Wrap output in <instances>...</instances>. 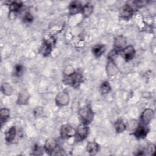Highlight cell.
Returning a JSON list of instances; mask_svg holds the SVG:
<instances>
[{
	"mask_svg": "<svg viewBox=\"0 0 156 156\" xmlns=\"http://www.w3.org/2000/svg\"><path fill=\"white\" fill-rule=\"evenodd\" d=\"M79 114L82 123L85 124L90 123L93 119V113L89 105H86L81 108L79 111Z\"/></svg>",
	"mask_w": 156,
	"mask_h": 156,
	"instance_id": "1",
	"label": "cell"
},
{
	"mask_svg": "<svg viewBox=\"0 0 156 156\" xmlns=\"http://www.w3.org/2000/svg\"><path fill=\"white\" fill-rule=\"evenodd\" d=\"M82 76L79 73H73L66 76L64 78V82L73 87H77L82 81Z\"/></svg>",
	"mask_w": 156,
	"mask_h": 156,
	"instance_id": "2",
	"label": "cell"
},
{
	"mask_svg": "<svg viewBox=\"0 0 156 156\" xmlns=\"http://www.w3.org/2000/svg\"><path fill=\"white\" fill-rule=\"evenodd\" d=\"M53 44H54L53 38H50L49 39H48V40H46V39L44 40L40 49L41 52L43 54L44 56H47L50 54L52 50V47Z\"/></svg>",
	"mask_w": 156,
	"mask_h": 156,
	"instance_id": "3",
	"label": "cell"
},
{
	"mask_svg": "<svg viewBox=\"0 0 156 156\" xmlns=\"http://www.w3.org/2000/svg\"><path fill=\"white\" fill-rule=\"evenodd\" d=\"M76 133L74 129L69 124H64L60 129V135L62 138H68L73 136Z\"/></svg>",
	"mask_w": 156,
	"mask_h": 156,
	"instance_id": "4",
	"label": "cell"
},
{
	"mask_svg": "<svg viewBox=\"0 0 156 156\" xmlns=\"http://www.w3.org/2000/svg\"><path fill=\"white\" fill-rule=\"evenodd\" d=\"M133 13V9L129 4H126L121 8L119 15L122 18L129 19Z\"/></svg>",
	"mask_w": 156,
	"mask_h": 156,
	"instance_id": "5",
	"label": "cell"
},
{
	"mask_svg": "<svg viewBox=\"0 0 156 156\" xmlns=\"http://www.w3.org/2000/svg\"><path fill=\"white\" fill-rule=\"evenodd\" d=\"M88 134V127L87 126V124L83 123L79 125L77 131L76 135L79 138V140H83L87 137Z\"/></svg>",
	"mask_w": 156,
	"mask_h": 156,
	"instance_id": "6",
	"label": "cell"
},
{
	"mask_svg": "<svg viewBox=\"0 0 156 156\" xmlns=\"http://www.w3.org/2000/svg\"><path fill=\"white\" fill-rule=\"evenodd\" d=\"M56 103L58 105H66L69 102V95L66 92L60 93L56 97Z\"/></svg>",
	"mask_w": 156,
	"mask_h": 156,
	"instance_id": "7",
	"label": "cell"
},
{
	"mask_svg": "<svg viewBox=\"0 0 156 156\" xmlns=\"http://www.w3.org/2000/svg\"><path fill=\"white\" fill-rule=\"evenodd\" d=\"M154 112L151 109H146L142 113L141 120L143 124H148L154 117Z\"/></svg>",
	"mask_w": 156,
	"mask_h": 156,
	"instance_id": "8",
	"label": "cell"
},
{
	"mask_svg": "<svg viewBox=\"0 0 156 156\" xmlns=\"http://www.w3.org/2000/svg\"><path fill=\"white\" fill-rule=\"evenodd\" d=\"M149 132L148 128L143 125H140L138 127L136 130L134 132L133 135L138 138H143L147 135Z\"/></svg>",
	"mask_w": 156,
	"mask_h": 156,
	"instance_id": "9",
	"label": "cell"
},
{
	"mask_svg": "<svg viewBox=\"0 0 156 156\" xmlns=\"http://www.w3.org/2000/svg\"><path fill=\"white\" fill-rule=\"evenodd\" d=\"M122 52L126 60L129 61L132 59L134 57L135 51L132 46H128L122 49Z\"/></svg>",
	"mask_w": 156,
	"mask_h": 156,
	"instance_id": "10",
	"label": "cell"
},
{
	"mask_svg": "<svg viewBox=\"0 0 156 156\" xmlns=\"http://www.w3.org/2000/svg\"><path fill=\"white\" fill-rule=\"evenodd\" d=\"M82 4L79 1H73L70 3L69 6V13L71 15H74L79 12L82 9Z\"/></svg>",
	"mask_w": 156,
	"mask_h": 156,
	"instance_id": "11",
	"label": "cell"
},
{
	"mask_svg": "<svg viewBox=\"0 0 156 156\" xmlns=\"http://www.w3.org/2000/svg\"><path fill=\"white\" fill-rule=\"evenodd\" d=\"M57 142L55 140L52 138H49L48 139L44 144V149L48 152H53L55 148L57 147Z\"/></svg>",
	"mask_w": 156,
	"mask_h": 156,
	"instance_id": "12",
	"label": "cell"
},
{
	"mask_svg": "<svg viewBox=\"0 0 156 156\" xmlns=\"http://www.w3.org/2000/svg\"><path fill=\"white\" fill-rule=\"evenodd\" d=\"M126 38L122 36V35H119L118 36L114 42V45L115 49H121L123 48V47L126 45Z\"/></svg>",
	"mask_w": 156,
	"mask_h": 156,
	"instance_id": "13",
	"label": "cell"
},
{
	"mask_svg": "<svg viewBox=\"0 0 156 156\" xmlns=\"http://www.w3.org/2000/svg\"><path fill=\"white\" fill-rule=\"evenodd\" d=\"M16 128L15 126L10 127L5 133V139L7 142L12 141L16 135Z\"/></svg>",
	"mask_w": 156,
	"mask_h": 156,
	"instance_id": "14",
	"label": "cell"
},
{
	"mask_svg": "<svg viewBox=\"0 0 156 156\" xmlns=\"http://www.w3.org/2000/svg\"><path fill=\"white\" fill-rule=\"evenodd\" d=\"M105 48L103 44H96L92 48V52L96 57H100L105 51Z\"/></svg>",
	"mask_w": 156,
	"mask_h": 156,
	"instance_id": "15",
	"label": "cell"
},
{
	"mask_svg": "<svg viewBox=\"0 0 156 156\" xmlns=\"http://www.w3.org/2000/svg\"><path fill=\"white\" fill-rule=\"evenodd\" d=\"M29 98V95L26 90L22 91L18 95V103L20 104H26Z\"/></svg>",
	"mask_w": 156,
	"mask_h": 156,
	"instance_id": "16",
	"label": "cell"
},
{
	"mask_svg": "<svg viewBox=\"0 0 156 156\" xmlns=\"http://www.w3.org/2000/svg\"><path fill=\"white\" fill-rule=\"evenodd\" d=\"M98 144L95 142H88L87 144V151L91 154H95L98 151Z\"/></svg>",
	"mask_w": 156,
	"mask_h": 156,
	"instance_id": "17",
	"label": "cell"
},
{
	"mask_svg": "<svg viewBox=\"0 0 156 156\" xmlns=\"http://www.w3.org/2000/svg\"><path fill=\"white\" fill-rule=\"evenodd\" d=\"M93 7L91 5V4L90 2L85 4L82 7V13L85 16H89L93 12Z\"/></svg>",
	"mask_w": 156,
	"mask_h": 156,
	"instance_id": "18",
	"label": "cell"
},
{
	"mask_svg": "<svg viewBox=\"0 0 156 156\" xmlns=\"http://www.w3.org/2000/svg\"><path fill=\"white\" fill-rule=\"evenodd\" d=\"M117 68H118L115 64V63H113L112 60L110 61L107 66V71L108 72V74L110 76L115 75L118 71Z\"/></svg>",
	"mask_w": 156,
	"mask_h": 156,
	"instance_id": "19",
	"label": "cell"
},
{
	"mask_svg": "<svg viewBox=\"0 0 156 156\" xmlns=\"http://www.w3.org/2000/svg\"><path fill=\"white\" fill-rule=\"evenodd\" d=\"M10 112L9 110L5 108H1L0 110V121L1 126L3 124L4 122L7 120V119L9 117Z\"/></svg>",
	"mask_w": 156,
	"mask_h": 156,
	"instance_id": "20",
	"label": "cell"
},
{
	"mask_svg": "<svg viewBox=\"0 0 156 156\" xmlns=\"http://www.w3.org/2000/svg\"><path fill=\"white\" fill-rule=\"evenodd\" d=\"M1 91L5 95L9 96L12 93L13 90L12 86L8 82H5L1 86Z\"/></svg>",
	"mask_w": 156,
	"mask_h": 156,
	"instance_id": "21",
	"label": "cell"
},
{
	"mask_svg": "<svg viewBox=\"0 0 156 156\" xmlns=\"http://www.w3.org/2000/svg\"><path fill=\"white\" fill-rule=\"evenodd\" d=\"M115 127L117 132H122L126 129V125L121 119H118L115 122Z\"/></svg>",
	"mask_w": 156,
	"mask_h": 156,
	"instance_id": "22",
	"label": "cell"
},
{
	"mask_svg": "<svg viewBox=\"0 0 156 156\" xmlns=\"http://www.w3.org/2000/svg\"><path fill=\"white\" fill-rule=\"evenodd\" d=\"M21 6H22V4L20 2H13L10 4L9 9L12 12H17L20 10Z\"/></svg>",
	"mask_w": 156,
	"mask_h": 156,
	"instance_id": "23",
	"label": "cell"
},
{
	"mask_svg": "<svg viewBox=\"0 0 156 156\" xmlns=\"http://www.w3.org/2000/svg\"><path fill=\"white\" fill-rule=\"evenodd\" d=\"M110 90V86L108 82H104L100 87V91L102 94L108 93Z\"/></svg>",
	"mask_w": 156,
	"mask_h": 156,
	"instance_id": "24",
	"label": "cell"
},
{
	"mask_svg": "<svg viewBox=\"0 0 156 156\" xmlns=\"http://www.w3.org/2000/svg\"><path fill=\"white\" fill-rule=\"evenodd\" d=\"M15 74L17 75V76H20V74L22 72V70H23V68L21 66V65H18L15 66Z\"/></svg>",
	"mask_w": 156,
	"mask_h": 156,
	"instance_id": "25",
	"label": "cell"
},
{
	"mask_svg": "<svg viewBox=\"0 0 156 156\" xmlns=\"http://www.w3.org/2000/svg\"><path fill=\"white\" fill-rule=\"evenodd\" d=\"M24 19L25 21L29 22V21H32V20H33V16H32V15H31L29 12H27V13L25 14L24 16Z\"/></svg>",
	"mask_w": 156,
	"mask_h": 156,
	"instance_id": "26",
	"label": "cell"
},
{
	"mask_svg": "<svg viewBox=\"0 0 156 156\" xmlns=\"http://www.w3.org/2000/svg\"><path fill=\"white\" fill-rule=\"evenodd\" d=\"M40 152H41L40 147L38 146H35L34 148V154L37 155V152H38V155H40L41 154L40 153Z\"/></svg>",
	"mask_w": 156,
	"mask_h": 156,
	"instance_id": "27",
	"label": "cell"
}]
</instances>
